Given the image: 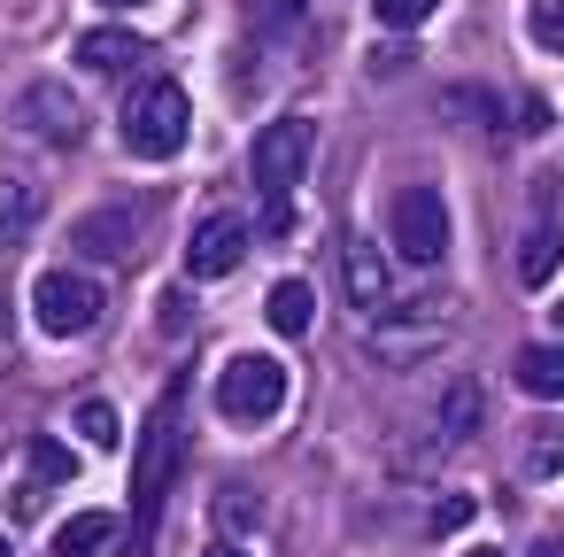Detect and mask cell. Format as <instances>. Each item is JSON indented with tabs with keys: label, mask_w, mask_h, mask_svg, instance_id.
I'll use <instances>...</instances> for the list:
<instances>
[{
	"label": "cell",
	"mask_w": 564,
	"mask_h": 557,
	"mask_svg": "<svg viewBox=\"0 0 564 557\" xmlns=\"http://www.w3.org/2000/svg\"><path fill=\"white\" fill-rule=\"evenodd\" d=\"M101 9H140V0H101Z\"/></svg>",
	"instance_id": "cell-30"
},
{
	"label": "cell",
	"mask_w": 564,
	"mask_h": 557,
	"mask_svg": "<svg viewBox=\"0 0 564 557\" xmlns=\"http://www.w3.org/2000/svg\"><path fill=\"white\" fill-rule=\"evenodd\" d=\"M310 148H317V125L310 117H271L263 132H256V148H248V171H256V186L279 202V194H294V179L310 171Z\"/></svg>",
	"instance_id": "cell-4"
},
{
	"label": "cell",
	"mask_w": 564,
	"mask_h": 557,
	"mask_svg": "<svg viewBox=\"0 0 564 557\" xmlns=\"http://www.w3.org/2000/svg\"><path fill=\"white\" fill-rule=\"evenodd\" d=\"M371 9H379V24H394V32H417V24L441 9V0H371Z\"/></svg>",
	"instance_id": "cell-23"
},
{
	"label": "cell",
	"mask_w": 564,
	"mask_h": 557,
	"mask_svg": "<svg viewBox=\"0 0 564 557\" xmlns=\"http://www.w3.org/2000/svg\"><path fill=\"white\" fill-rule=\"evenodd\" d=\"M70 433H78L86 449H117V441H124V426H117V410H109L101 395H86V403H70Z\"/></svg>",
	"instance_id": "cell-18"
},
{
	"label": "cell",
	"mask_w": 564,
	"mask_h": 557,
	"mask_svg": "<svg viewBox=\"0 0 564 557\" xmlns=\"http://www.w3.org/2000/svg\"><path fill=\"white\" fill-rule=\"evenodd\" d=\"M117 132H124V148H132L140 163H171V156L186 148V132H194L186 86H171V78H148V86H132V101H124Z\"/></svg>",
	"instance_id": "cell-2"
},
{
	"label": "cell",
	"mask_w": 564,
	"mask_h": 557,
	"mask_svg": "<svg viewBox=\"0 0 564 557\" xmlns=\"http://www.w3.org/2000/svg\"><path fill=\"white\" fill-rule=\"evenodd\" d=\"M441 109H448L456 125H479V132H487V125H502V117H495L502 101H495L487 86H448V94H441Z\"/></svg>",
	"instance_id": "cell-19"
},
{
	"label": "cell",
	"mask_w": 564,
	"mask_h": 557,
	"mask_svg": "<svg viewBox=\"0 0 564 557\" xmlns=\"http://www.w3.org/2000/svg\"><path fill=\"white\" fill-rule=\"evenodd\" d=\"M525 32H533L541 55H564V0H533V9H525Z\"/></svg>",
	"instance_id": "cell-20"
},
{
	"label": "cell",
	"mask_w": 564,
	"mask_h": 557,
	"mask_svg": "<svg viewBox=\"0 0 564 557\" xmlns=\"http://www.w3.org/2000/svg\"><path fill=\"white\" fill-rule=\"evenodd\" d=\"M518 125H525V132H541V125H549V101H533V94H525V101H518Z\"/></svg>",
	"instance_id": "cell-28"
},
{
	"label": "cell",
	"mask_w": 564,
	"mask_h": 557,
	"mask_svg": "<svg viewBox=\"0 0 564 557\" xmlns=\"http://www.w3.org/2000/svg\"><path fill=\"white\" fill-rule=\"evenodd\" d=\"M263 233H271V240H279V233H294V202H286V194L263 210Z\"/></svg>",
	"instance_id": "cell-27"
},
{
	"label": "cell",
	"mask_w": 564,
	"mask_h": 557,
	"mask_svg": "<svg viewBox=\"0 0 564 557\" xmlns=\"http://www.w3.org/2000/svg\"><path fill=\"white\" fill-rule=\"evenodd\" d=\"M202 557H248V549H240V542H225V534H217V542H209V549H202Z\"/></svg>",
	"instance_id": "cell-29"
},
{
	"label": "cell",
	"mask_w": 564,
	"mask_h": 557,
	"mask_svg": "<svg viewBox=\"0 0 564 557\" xmlns=\"http://www.w3.org/2000/svg\"><path fill=\"white\" fill-rule=\"evenodd\" d=\"M140 55H148V40H140V32H124V24H109V32H86V40H78V63H86L94 78H124Z\"/></svg>",
	"instance_id": "cell-11"
},
{
	"label": "cell",
	"mask_w": 564,
	"mask_h": 557,
	"mask_svg": "<svg viewBox=\"0 0 564 557\" xmlns=\"http://www.w3.org/2000/svg\"><path fill=\"white\" fill-rule=\"evenodd\" d=\"M263 318H271V333H310L317 325V294H310V279H279L271 294H263Z\"/></svg>",
	"instance_id": "cell-14"
},
{
	"label": "cell",
	"mask_w": 564,
	"mask_h": 557,
	"mask_svg": "<svg viewBox=\"0 0 564 557\" xmlns=\"http://www.w3.org/2000/svg\"><path fill=\"white\" fill-rule=\"evenodd\" d=\"M0 557H17V549H9V534H0Z\"/></svg>",
	"instance_id": "cell-32"
},
{
	"label": "cell",
	"mask_w": 564,
	"mask_h": 557,
	"mask_svg": "<svg viewBox=\"0 0 564 557\" xmlns=\"http://www.w3.org/2000/svg\"><path fill=\"white\" fill-rule=\"evenodd\" d=\"M487 426V387L479 379H448L441 387V441H471Z\"/></svg>",
	"instance_id": "cell-13"
},
{
	"label": "cell",
	"mask_w": 564,
	"mask_h": 557,
	"mask_svg": "<svg viewBox=\"0 0 564 557\" xmlns=\"http://www.w3.org/2000/svg\"><path fill=\"white\" fill-rule=\"evenodd\" d=\"M340 294H348L356 310H387L394 279H387V256H379V240H340Z\"/></svg>",
	"instance_id": "cell-10"
},
{
	"label": "cell",
	"mask_w": 564,
	"mask_h": 557,
	"mask_svg": "<svg viewBox=\"0 0 564 557\" xmlns=\"http://www.w3.org/2000/svg\"><path fill=\"white\" fill-rule=\"evenodd\" d=\"M32 217H40V194L24 179H0V256H17L32 240Z\"/></svg>",
	"instance_id": "cell-16"
},
{
	"label": "cell",
	"mask_w": 564,
	"mask_h": 557,
	"mask_svg": "<svg viewBox=\"0 0 564 557\" xmlns=\"http://www.w3.org/2000/svg\"><path fill=\"white\" fill-rule=\"evenodd\" d=\"M24 480H70V449L63 441H32L24 449Z\"/></svg>",
	"instance_id": "cell-22"
},
{
	"label": "cell",
	"mask_w": 564,
	"mask_h": 557,
	"mask_svg": "<svg viewBox=\"0 0 564 557\" xmlns=\"http://www.w3.org/2000/svg\"><path fill=\"white\" fill-rule=\"evenodd\" d=\"M101 287L86 279V271H47L40 287H32V325L40 333H55V341H78L94 318H101Z\"/></svg>",
	"instance_id": "cell-5"
},
{
	"label": "cell",
	"mask_w": 564,
	"mask_h": 557,
	"mask_svg": "<svg viewBox=\"0 0 564 557\" xmlns=\"http://www.w3.org/2000/svg\"><path fill=\"white\" fill-rule=\"evenodd\" d=\"M464 557H502V549H464Z\"/></svg>",
	"instance_id": "cell-31"
},
{
	"label": "cell",
	"mask_w": 564,
	"mask_h": 557,
	"mask_svg": "<svg viewBox=\"0 0 564 557\" xmlns=\"http://www.w3.org/2000/svg\"><path fill=\"white\" fill-rule=\"evenodd\" d=\"M556 256H564V233H556L549 217H541V225H525V240H518V279H525V287H549Z\"/></svg>",
	"instance_id": "cell-17"
},
{
	"label": "cell",
	"mask_w": 564,
	"mask_h": 557,
	"mask_svg": "<svg viewBox=\"0 0 564 557\" xmlns=\"http://www.w3.org/2000/svg\"><path fill=\"white\" fill-rule=\"evenodd\" d=\"M525 472H533V480H549V472H564V418L533 433V449H525Z\"/></svg>",
	"instance_id": "cell-21"
},
{
	"label": "cell",
	"mask_w": 564,
	"mask_h": 557,
	"mask_svg": "<svg viewBox=\"0 0 564 557\" xmlns=\"http://www.w3.org/2000/svg\"><path fill=\"white\" fill-rule=\"evenodd\" d=\"M178 464H186V379L163 387V403H155V418H148V433H140V464H132V534H124L117 557H148V549H155V518H163V503H171V488H178Z\"/></svg>",
	"instance_id": "cell-1"
},
{
	"label": "cell",
	"mask_w": 564,
	"mask_h": 557,
	"mask_svg": "<svg viewBox=\"0 0 564 557\" xmlns=\"http://www.w3.org/2000/svg\"><path fill=\"white\" fill-rule=\"evenodd\" d=\"M387 225H394L402 264H441V256H448V202H441L433 186H402L394 210H387Z\"/></svg>",
	"instance_id": "cell-6"
},
{
	"label": "cell",
	"mask_w": 564,
	"mask_h": 557,
	"mask_svg": "<svg viewBox=\"0 0 564 557\" xmlns=\"http://www.w3.org/2000/svg\"><path fill=\"white\" fill-rule=\"evenodd\" d=\"M240 256H248V217L240 210H209L194 225V240H186V271L194 279H232Z\"/></svg>",
	"instance_id": "cell-9"
},
{
	"label": "cell",
	"mask_w": 564,
	"mask_h": 557,
	"mask_svg": "<svg viewBox=\"0 0 564 557\" xmlns=\"http://www.w3.org/2000/svg\"><path fill=\"white\" fill-rule=\"evenodd\" d=\"M471 518H479V503H471V495H441V503H433V534H464Z\"/></svg>",
	"instance_id": "cell-24"
},
{
	"label": "cell",
	"mask_w": 564,
	"mask_h": 557,
	"mask_svg": "<svg viewBox=\"0 0 564 557\" xmlns=\"http://www.w3.org/2000/svg\"><path fill=\"white\" fill-rule=\"evenodd\" d=\"M117 542H124L117 511H78V518L55 526V557H101V549H117Z\"/></svg>",
	"instance_id": "cell-12"
},
{
	"label": "cell",
	"mask_w": 564,
	"mask_h": 557,
	"mask_svg": "<svg viewBox=\"0 0 564 557\" xmlns=\"http://www.w3.org/2000/svg\"><path fill=\"white\" fill-rule=\"evenodd\" d=\"M279 403H286V364L279 356H232L225 372H217V410L232 418V426H263V418H279Z\"/></svg>",
	"instance_id": "cell-3"
},
{
	"label": "cell",
	"mask_w": 564,
	"mask_h": 557,
	"mask_svg": "<svg viewBox=\"0 0 564 557\" xmlns=\"http://www.w3.org/2000/svg\"><path fill=\"white\" fill-rule=\"evenodd\" d=\"M17 125L40 132V140H55V148H78V140H86V109H78L70 86H55V78H32V86L17 94Z\"/></svg>",
	"instance_id": "cell-8"
},
{
	"label": "cell",
	"mask_w": 564,
	"mask_h": 557,
	"mask_svg": "<svg viewBox=\"0 0 564 557\" xmlns=\"http://www.w3.org/2000/svg\"><path fill=\"white\" fill-rule=\"evenodd\" d=\"M217 518H225V526H256V518H263V503H256L248 488H225V495H217Z\"/></svg>",
	"instance_id": "cell-25"
},
{
	"label": "cell",
	"mask_w": 564,
	"mask_h": 557,
	"mask_svg": "<svg viewBox=\"0 0 564 557\" xmlns=\"http://www.w3.org/2000/svg\"><path fill=\"white\" fill-rule=\"evenodd\" d=\"M302 0H248V32H271V24H294Z\"/></svg>",
	"instance_id": "cell-26"
},
{
	"label": "cell",
	"mask_w": 564,
	"mask_h": 557,
	"mask_svg": "<svg viewBox=\"0 0 564 557\" xmlns=\"http://www.w3.org/2000/svg\"><path fill=\"white\" fill-rule=\"evenodd\" d=\"M140 233H148V202H109V210H86L70 225V248L94 264H124L140 248Z\"/></svg>",
	"instance_id": "cell-7"
},
{
	"label": "cell",
	"mask_w": 564,
	"mask_h": 557,
	"mask_svg": "<svg viewBox=\"0 0 564 557\" xmlns=\"http://www.w3.org/2000/svg\"><path fill=\"white\" fill-rule=\"evenodd\" d=\"M518 387L533 395V403H564V349H549V341H533V349H518Z\"/></svg>",
	"instance_id": "cell-15"
}]
</instances>
